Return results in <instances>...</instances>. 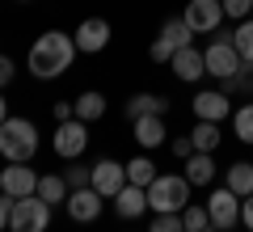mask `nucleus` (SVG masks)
<instances>
[{
	"label": "nucleus",
	"mask_w": 253,
	"mask_h": 232,
	"mask_svg": "<svg viewBox=\"0 0 253 232\" xmlns=\"http://www.w3.org/2000/svg\"><path fill=\"white\" fill-rule=\"evenodd\" d=\"M190 139H194V152H215L224 135H219V123H203L199 118V127L190 131Z\"/></svg>",
	"instance_id": "nucleus-23"
},
{
	"label": "nucleus",
	"mask_w": 253,
	"mask_h": 232,
	"mask_svg": "<svg viewBox=\"0 0 253 232\" xmlns=\"http://www.w3.org/2000/svg\"><path fill=\"white\" fill-rule=\"evenodd\" d=\"M148 232H186V224H181L177 211H161V215H152Z\"/></svg>",
	"instance_id": "nucleus-29"
},
{
	"label": "nucleus",
	"mask_w": 253,
	"mask_h": 232,
	"mask_svg": "<svg viewBox=\"0 0 253 232\" xmlns=\"http://www.w3.org/2000/svg\"><path fill=\"white\" fill-rule=\"evenodd\" d=\"M126 182H131V186H152L156 182V165L148 161V156H135V161H126Z\"/></svg>",
	"instance_id": "nucleus-24"
},
{
	"label": "nucleus",
	"mask_w": 253,
	"mask_h": 232,
	"mask_svg": "<svg viewBox=\"0 0 253 232\" xmlns=\"http://www.w3.org/2000/svg\"><path fill=\"white\" fill-rule=\"evenodd\" d=\"M38 198H42V203H68V194H72V190H68V182H63V173H42V178H38V190H34Z\"/></svg>",
	"instance_id": "nucleus-21"
},
{
	"label": "nucleus",
	"mask_w": 253,
	"mask_h": 232,
	"mask_svg": "<svg viewBox=\"0 0 253 232\" xmlns=\"http://www.w3.org/2000/svg\"><path fill=\"white\" fill-rule=\"evenodd\" d=\"M169 110V101L161 97V93H135V97L126 101V118L135 123V118H144V114H165Z\"/></svg>",
	"instance_id": "nucleus-20"
},
{
	"label": "nucleus",
	"mask_w": 253,
	"mask_h": 232,
	"mask_svg": "<svg viewBox=\"0 0 253 232\" xmlns=\"http://www.w3.org/2000/svg\"><path fill=\"white\" fill-rule=\"evenodd\" d=\"M21 4H26V0H21Z\"/></svg>",
	"instance_id": "nucleus-38"
},
{
	"label": "nucleus",
	"mask_w": 253,
	"mask_h": 232,
	"mask_svg": "<svg viewBox=\"0 0 253 232\" xmlns=\"http://www.w3.org/2000/svg\"><path fill=\"white\" fill-rule=\"evenodd\" d=\"M169 152L177 156V161H190V156H194V139H190V135H177V139L169 143Z\"/></svg>",
	"instance_id": "nucleus-31"
},
{
	"label": "nucleus",
	"mask_w": 253,
	"mask_h": 232,
	"mask_svg": "<svg viewBox=\"0 0 253 232\" xmlns=\"http://www.w3.org/2000/svg\"><path fill=\"white\" fill-rule=\"evenodd\" d=\"M131 127H135V143L139 148H161L165 135H169L165 131V114H144V118H135Z\"/></svg>",
	"instance_id": "nucleus-17"
},
{
	"label": "nucleus",
	"mask_w": 253,
	"mask_h": 232,
	"mask_svg": "<svg viewBox=\"0 0 253 232\" xmlns=\"http://www.w3.org/2000/svg\"><path fill=\"white\" fill-rule=\"evenodd\" d=\"M203 59H207V76H215V81H232L236 72L245 68V59L232 46V34H219V30H215V38H211V46L203 51Z\"/></svg>",
	"instance_id": "nucleus-5"
},
{
	"label": "nucleus",
	"mask_w": 253,
	"mask_h": 232,
	"mask_svg": "<svg viewBox=\"0 0 253 232\" xmlns=\"http://www.w3.org/2000/svg\"><path fill=\"white\" fill-rule=\"evenodd\" d=\"M51 114L59 118V123H68V118H76V101H55V106H51Z\"/></svg>",
	"instance_id": "nucleus-32"
},
{
	"label": "nucleus",
	"mask_w": 253,
	"mask_h": 232,
	"mask_svg": "<svg viewBox=\"0 0 253 232\" xmlns=\"http://www.w3.org/2000/svg\"><path fill=\"white\" fill-rule=\"evenodd\" d=\"M190 207V182L186 173H156V182L148 186V211L161 215V211H186Z\"/></svg>",
	"instance_id": "nucleus-3"
},
{
	"label": "nucleus",
	"mask_w": 253,
	"mask_h": 232,
	"mask_svg": "<svg viewBox=\"0 0 253 232\" xmlns=\"http://www.w3.org/2000/svg\"><path fill=\"white\" fill-rule=\"evenodd\" d=\"M84 148H89V123L68 118V123L55 127V152H59L63 161H81Z\"/></svg>",
	"instance_id": "nucleus-7"
},
{
	"label": "nucleus",
	"mask_w": 253,
	"mask_h": 232,
	"mask_svg": "<svg viewBox=\"0 0 253 232\" xmlns=\"http://www.w3.org/2000/svg\"><path fill=\"white\" fill-rule=\"evenodd\" d=\"M9 81H13V59H9V55H0V89H4Z\"/></svg>",
	"instance_id": "nucleus-34"
},
{
	"label": "nucleus",
	"mask_w": 253,
	"mask_h": 232,
	"mask_svg": "<svg viewBox=\"0 0 253 232\" xmlns=\"http://www.w3.org/2000/svg\"><path fill=\"white\" fill-rule=\"evenodd\" d=\"M181 224H186V232H211V215H207V207H199V203H190L186 211H181Z\"/></svg>",
	"instance_id": "nucleus-28"
},
{
	"label": "nucleus",
	"mask_w": 253,
	"mask_h": 232,
	"mask_svg": "<svg viewBox=\"0 0 253 232\" xmlns=\"http://www.w3.org/2000/svg\"><path fill=\"white\" fill-rule=\"evenodd\" d=\"M63 182H68V190H84V186H93V165L68 161V169H63Z\"/></svg>",
	"instance_id": "nucleus-26"
},
{
	"label": "nucleus",
	"mask_w": 253,
	"mask_h": 232,
	"mask_svg": "<svg viewBox=\"0 0 253 232\" xmlns=\"http://www.w3.org/2000/svg\"><path fill=\"white\" fill-rule=\"evenodd\" d=\"M0 190H4L9 198H26V194L38 190V173L30 169V161L9 165V169H0Z\"/></svg>",
	"instance_id": "nucleus-12"
},
{
	"label": "nucleus",
	"mask_w": 253,
	"mask_h": 232,
	"mask_svg": "<svg viewBox=\"0 0 253 232\" xmlns=\"http://www.w3.org/2000/svg\"><path fill=\"white\" fill-rule=\"evenodd\" d=\"M101 114H106V97H101L97 89H89V93L76 97V118H81V123H97Z\"/></svg>",
	"instance_id": "nucleus-22"
},
{
	"label": "nucleus",
	"mask_w": 253,
	"mask_h": 232,
	"mask_svg": "<svg viewBox=\"0 0 253 232\" xmlns=\"http://www.w3.org/2000/svg\"><path fill=\"white\" fill-rule=\"evenodd\" d=\"M169 68H173V76H177V81H186V85H194V81H203V76H207V59H203L199 46H181V51L169 59Z\"/></svg>",
	"instance_id": "nucleus-15"
},
{
	"label": "nucleus",
	"mask_w": 253,
	"mask_h": 232,
	"mask_svg": "<svg viewBox=\"0 0 253 232\" xmlns=\"http://www.w3.org/2000/svg\"><path fill=\"white\" fill-rule=\"evenodd\" d=\"M181 21H186L194 34H215L219 21H224V4H219V0H186Z\"/></svg>",
	"instance_id": "nucleus-9"
},
{
	"label": "nucleus",
	"mask_w": 253,
	"mask_h": 232,
	"mask_svg": "<svg viewBox=\"0 0 253 232\" xmlns=\"http://www.w3.org/2000/svg\"><path fill=\"white\" fill-rule=\"evenodd\" d=\"M72 59H76V38L63 34V30H46V34H38L34 46H30V72H34L38 81L63 76V72L72 68Z\"/></svg>",
	"instance_id": "nucleus-1"
},
{
	"label": "nucleus",
	"mask_w": 253,
	"mask_h": 232,
	"mask_svg": "<svg viewBox=\"0 0 253 232\" xmlns=\"http://www.w3.org/2000/svg\"><path fill=\"white\" fill-rule=\"evenodd\" d=\"M207 215H211V228H215V232L236 228V224H241V194H232L228 186L211 190V198H207Z\"/></svg>",
	"instance_id": "nucleus-8"
},
{
	"label": "nucleus",
	"mask_w": 253,
	"mask_h": 232,
	"mask_svg": "<svg viewBox=\"0 0 253 232\" xmlns=\"http://www.w3.org/2000/svg\"><path fill=\"white\" fill-rule=\"evenodd\" d=\"M190 106H194V114H199L203 123H224V118L232 114V101H228L224 89H203Z\"/></svg>",
	"instance_id": "nucleus-14"
},
{
	"label": "nucleus",
	"mask_w": 253,
	"mask_h": 232,
	"mask_svg": "<svg viewBox=\"0 0 253 232\" xmlns=\"http://www.w3.org/2000/svg\"><path fill=\"white\" fill-rule=\"evenodd\" d=\"M215 152H194L186 161V182L190 186H211V178H215Z\"/></svg>",
	"instance_id": "nucleus-18"
},
{
	"label": "nucleus",
	"mask_w": 253,
	"mask_h": 232,
	"mask_svg": "<svg viewBox=\"0 0 253 232\" xmlns=\"http://www.w3.org/2000/svg\"><path fill=\"white\" fill-rule=\"evenodd\" d=\"M51 228V203H42L38 194L13 198L9 211V232H46Z\"/></svg>",
	"instance_id": "nucleus-4"
},
{
	"label": "nucleus",
	"mask_w": 253,
	"mask_h": 232,
	"mask_svg": "<svg viewBox=\"0 0 253 232\" xmlns=\"http://www.w3.org/2000/svg\"><path fill=\"white\" fill-rule=\"evenodd\" d=\"M241 220H245V228L253 232V194H245V198H241Z\"/></svg>",
	"instance_id": "nucleus-33"
},
{
	"label": "nucleus",
	"mask_w": 253,
	"mask_h": 232,
	"mask_svg": "<svg viewBox=\"0 0 253 232\" xmlns=\"http://www.w3.org/2000/svg\"><path fill=\"white\" fill-rule=\"evenodd\" d=\"M72 38H76V51L81 55H101L110 46V21L106 17H84Z\"/></svg>",
	"instance_id": "nucleus-10"
},
{
	"label": "nucleus",
	"mask_w": 253,
	"mask_h": 232,
	"mask_svg": "<svg viewBox=\"0 0 253 232\" xmlns=\"http://www.w3.org/2000/svg\"><path fill=\"white\" fill-rule=\"evenodd\" d=\"M38 152V127L30 118H4L0 127V156L9 165H21V161H34Z\"/></svg>",
	"instance_id": "nucleus-2"
},
{
	"label": "nucleus",
	"mask_w": 253,
	"mask_h": 232,
	"mask_svg": "<svg viewBox=\"0 0 253 232\" xmlns=\"http://www.w3.org/2000/svg\"><path fill=\"white\" fill-rule=\"evenodd\" d=\"M232 131H236L241 143H253V101L241 106V110H232Z\"/></svg>",
	"instance_id": "nucleus-27"
},
{
	"label": "nucleus",
	"mask_w": 253,
	"mask_h": 232,
	"mask_svg": "<svg viewBox=\"0 0 253 232\" xmlns=\"http://www.w3.org/2000/svg\"><path fill=\"white\" fill-rule=\"evenodd\" d=\"M224 232H232V228H224Z\"/></svg>",
	"instance_id": "nucleus-37"
},
{
	"label": "nucleus",
	"mask_w": 253,
	"mask_h": 232,
	"mask_svg": "<svg viewBox=\"0 0 253 232\" xmlns=\"http://www.w3.org/2000/svg\"><path fill=\"white\" fill-rule=\"evenodd\" d=\"M232 46H236V55H241L245 63H253V17H245L241 26L232 30Z\"/></svg>",
	"instance_id": "nucleus-25"
},
{
	"label": "nucleus",
	"mask_w": 253,
	"mask_h": 232,
	"mask_svg": "<svg viewBox=\"0 0 253 232\" xmlns=\"http://www.w3.org/2000/svg\"><path fill=\"white\" fill-rule=\"evenodd\" d=\"M190 43H194V30H190L181 17H173V21L161 26V34H156V43L148 46V55H152L156 63H169L173 55H177L181 46H190Z\"/></svg>",
	"instance_id": "nucleus-6"
},
{
	"label": "nucleus",
	"mask_w": 253,
	"mask_h": 232,
	"mask_svg": "<svg viewBox=\"0 0 253 232\" xmlns=\"http://www.w3.org/2000/svg\"><path fill=\"white\" fill-rule=\"evenodd\" d=\"M9 211H13V198H9V194H0V232L9 228Z\"/></svg>",
	"instance_id": "nucleus-35"
},
{
	"label": "nucleus",
	"mask_w": 253,
	"mask_h": 232,
	"mask_svg": "<svg viewBox=\"0 0 253 232\" xmlns=\"http://www.w3.org/2000/svg\"><path fill=\"white\" fill-rule=\"evenodd\" d=\"M110 203H114L118 220H139V215L148 211V190H144V186H131V182H126V186L118 190Z\"/></svg>",
	"instance_id": "nucleus-16"
},
{
	"label": "nucleus",
	"mask_w": 253,
	"mask_h": 232,
	"mask_svg": "<svg viewBox=\"0 0 253 232\" xmlns=\"http://www.w3.org/2000/svg\"><path fill=\"white\" fill-rule=\"evenodd\" d=\"M219 4H224V17H232V21L253 17V0H219Z\"/></svg>",
	"instance_id": "nucleus-30"
},
{
	"label": "nucleus",
	"mask_w": 253,
	"mask_h": 232,
	"mask_svg": "<svg viewBox=\"0 0 253 232\" xmlns=\"http://www.w3.org/2000/svg\"><path fill=\"white\" fill-rule=\"evenodd\" d=\"M4 118H9V106H4V97H0V127H4Z\"/></svg>",
	"instance_id": "nucleus-36"
},
{
	"label": "nucleus",
	"mask_w": 253,
	"mask_h": 232,
	"mask_svg": "<svg viewBox=\"0 0 253 232\" xmlns=\"http://www.w3.org/2000/svg\"><path fill=\"white\" fill-rule=\"evenodd\" d=\"M224 186L232 190V194H253V165L249 161H236V165H228L224 169Z\"/></svg>",
	"instance_id": "nucleus-19"
},
{
	"label": "nucleus",
	"mask_w": 253,
	"mask_h": 232,
	"mask_svg": "<svg viewBox=\"0 0 253 232\" xmlns=\"http://www.w3.org/2000/svg\"><path fill=\"white\" fill-rule=\"evenodd\" d=\"M123 186H126V165H118L114 156H106V161L93 165V190H97L101 198H114Z\"/></svg>",
	"instance_id": "nucleus-13"
},
{
	"label": "nucleus",
	"mask_w": 253,
	"mask_h": 232,
	"mask_svg": "<svg viewBox=\"0 0 253 232\" xmlns=\"http://www.w3.org/2000/svg\"><path fill=\"white\" fill-rule=\"evenodd\" d=\"M101 207H106V198H101L93 186H84V190H72V194H68L63 211H68V220H72V224H93L101 215Z\"/></svg>",
	"instance_id": "nucleus-11"
}]
</instances>
